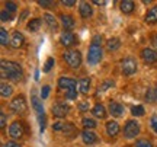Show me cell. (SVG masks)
<instances>
[{
	"mask_svg": "<svg viewBox=\"0 0 157 147\" xmlns=\"http://www.w3.org/2000/svg\"><path fill=\"white\" fill-rule=\"evenodd\" d=\"M144 22L147 25H156L157 23V5L153 6L150 10L146 13V16H144Z\"/></svg>",
	"mask_w": 157,
	"mask_h": 147,
	"instance_id": "ffe728a7",
	"label": "cell"
},
{
	"mask_svg": "<svg viewBox=\"0 0 157 147\" xmlns=\"http://www.w3.org/2000/svg\"><path fill=\"white\" fill-rule=\"evenodd\" d=\"M68 111H70V106L64 102H57L51 106V112L56 118H64L68 115Z\"/></svg>",
	"mask_w": 157,
	"mask_h": 147,
	"instance_id": "9c48e42d",
	"label": "cell"
},
{
	"mask_svg": "<svg viewBox=\"0 0 157 147\" xmlns=\"http://www.w3.org/2000/svg\"><path fill=\"white\" fill-rule=\"evenodd\" d=\"M82 140H83L84 144H89V146H92V144L99 143V137H98V134H96V133H93L92 130H84L83 133H82Z\"/></svg>",
	"mask_w": 157,
	"mask_h": 147,
	"instance_id": "5bb4252c",
	"label": "cell"
},
{
	"mask_svg": "<svg viewBox=\"0 0 157 147\" xmlns=\"http://www.w3.org/2000/svg\"><path fill=\"white\" fill-rule=\"evenodd\" d=\"M23 44H25V37H23V34L19 32V31H15L10 38V45L13 47V48H21V47H23Z\"/></svg>",
	"mask_w": 157,
	"mask_h": 147,
	"instance_id": "e0dca14e",
	"label": "cell"
},
{
	"mask_svg": "<svg viewBox=\"0 0 157 147\" xmlns=\"http://www.w3.org/2000/svg\"><path fill=\"white\" fill-rule=\"evenodd\" d=\"M25 134V125H23L22 121H13L9 127V136L13 138V140H17Z\"/></svg>",
	"mask_w": 157,
	"mask_h": 147,
	"instance_id": "ba28073f",
	"label": "cell"
},
{
	"mask_svg": "<svg viewBox=\"0 0 157 147\" xmlns=\"http://www.w3.org/2000/svg\"><path fill=\"white\" fill-rule=\"evenodd\" d=\"M78 92L82 93V95H87L90 92V86H92V80H90V77H83V79L78 80Z\"/></svg>",
	"mask_w": 157,
	"mask_h": 147,
	"instance_id": "d6986e66",
	"label": "cell"
},
{
	"mask_svg": "<svg viewBox=\"0 0 157 147\" xmlns=\"http://www.w3.org/2000/svg\"><path fill=\"white\" fill-rule=\"evenodd\" d=\"M54 64H56V60L52 58V57H48L47 58V61H45V66H44V73H50L51 72V68L54 67Z\"/></svg>",
	"mask_w": 157,
	"mask_h": 147,
	"instance_id": "1f68e13d",
	"label": "cell"
},
{
	"mask_svg": "<svg viewBox=\"0 0 157 147\" xmlns=\"http://www.w3.org/2000/svg\"><path fill=\"white\" fill-rule=\"evenodd\" d=\"M5 6H6V10L9 13H15L17 10V3H15V2H6Z\"/></svg>",
	"mask_w": 157,
	"mask_h": 147,
	"instance_id": "836d02e7",
	"label": "cell"
},
{
	"mask_svg": "<svg viewBox=\"0 0 157 147\" xmlns=\"http://www.w3.org/2000/svg\"><path fill=\"white\" fill-rule=\"evenodd\" d=\"M31 103H32V108L35 109V112H36V118H38V122H39V131L41 133H44L45 130V111H44V106H42V102L39 99L36 95H32L31 98Z\"/></svg>",
	"mask_w": 157,
	"mask_h": 147,
	"instance_id": "3957f363",
	"label": "cell"
},
{
	"mask_svg": "<svg viewBox=\"0 0 157 147\" xmlns=\"http://www.w3.org/2000/svg\"><path fill=\"white\" fill-rule=\"evenodd\" d=\"M0 42H2V45L6 47L7 44H10V40H9V34H7V31L5 28L0 29Z\"/></svg>",
	"mask_w": 157,
	"mask_h": 147,
	"instance_id": "f1b7e54d",
	"label": "cell"
},
{
	"mask_svg": "<svg viewBox=\"0 0 157 147\" xmlns=\"http://www.w3.org/2000/svg\"><path fill=\"white\" fill-rule=\"evenodd\" d=\"M0 93H2V98H10L12 93H13V87H12V85L3 82V83H2V87H0Z\"/></svg>",
	"mask_w": 157,
	"mask_h": 147,
	"instance_id": "4316f807",
	"label": "cell"
},
{
	"mask_svg": "<svg viewBox=\"0 0 157 147\" xmlns=\"http://www.w3.org/2000/svg\"><path fill=\"white\" fill-rule=\"evenodd\" d=\"M150 125H151L153 131L157 133V114H153L151 117H150Z\"/></svg>",
	"mask_w": 157,
	"mask_h": 147,
	"instance_id": "ab89813d",
	"label": "cell"
},
{
	"mask_svg": "<svg viewBox=\"0 0 157 147\" xmlns=\"http://www.w3.org/2000/svg\"><path fill=\"white\" fill-rule=\"evenodd\" d=\"M77 109L80 112H87L89 111V101H80L77 103Z\"/></svg>",
	"mask_w": 157,
	"mask_h": 147,
	"instance_id": "d590c367",
	"label": "cell"
},
{
	"mask_svg": "<svg viewBox=\"0 0 157 147\" xmlns=\"http://www.w3.org/2000/svg\"><path fill=\"white\" fill-rule=\"evenodd\" d=\"M105 128H106V134L109 137L118 136V134H119V131H121V127H119V124H118L117 121H113V119L108 121L106 125H105Z\"/></svg>",
	"mask_w": 157,
	"mask_h": 147,
	"instance_id": "ac0fdd59",
	"label": "cell"
},
{
	"mask_svg": "<svg viewBox=\"0 0 157 147\" xmlns=\"http://www.w3.org/2000/svg\"><path fill=\"white\" fill-rule=\"evenodd\" d=\"M76 85H77V82L74 79H71V77L63 76V77L58 79V87H60L61 91H64V93L68 91H74V89H76Z\"/></svg>",
	"mask_w": 157,
	"mask_h": 147,
	"instance_id": "4fadbf2b",
	"label": "cell"
},
{
	"mask_svg": "<svg viewBox=\"0 0 157 147\" xmlns=\"http://www.w3.org/2000/svg\"><path fill=\"white\" fill-rule=\"evenodd\" d=\"M42 17H44L45 23L48 25V28H50L51 31H57V29H58V21L54 17V15H51V13H44Z\"/></svg>",
	"mask_w": 157,
	"mask_h": 147,
	"instance_id": "7402d4cb",
	"label": "cell"
},
{
	"mask_svg": "<svg viewBox=\"0 0 157 147\" xmlns=\"http://www.w3.org/2000/svg\"><path fill=\"white\" fill-rule=\"evenodd\" d=\"M108 109H109V114L112 117H115V118H121V117H124V114H125V106H124L121 102H117V101L109 102Z\"/></svg>",
	"mask_w": 157,
	"mask_h": 147,
	"instance_id": "7c38bea8",
	"label": "cell"
},
{
	"mask_svg": "<svg viewBox=\"0 0 157 147\" xmlns=\"http://www.w3.org/2000/svg\"><path fill=\"white\" fill-rule=\"evenodd\" d=\"M102 58H103V50H102V47L92 45L90 44L89 51H87V64L96 66L98 63L102 61Z\"/></svg>",
	"mask_w": 157,
	"mask_h": 147,
	"instance_id": "8992f818",
	"label": "cell"
},
{
	"mask_svg": "<svg viewBox=\"0 0 157 147\" xmlns=\"http://www.w3.org/2000/svg\"><path fill=\"white\" fill-rule=\"evenodd\" d=\"M61 5L63 6H67V7H73V6L76 5V2H74V0H63Z\"/></svg>",
	"mask_w": 157,
	"mask_h": 147,
	"instance_id": "f6af8a7d",
	"label": "cell"
},
{
	"mask_svg": "<svg viewBox=\"0 0 157 147\" xmlns=\"http://www.w3.org/2000/svg\"><path fill=\"white\" fill-rule=\"evenodd\" d=\"M96 125H98V122H96L93 118H83V127L86 128V130H92V128H95Z\"/></svg>",
	"mask_w": 157,
	"mask_h": 147,
	"instance_id": "f546056e",
	"label": "cell"
},
{
	"mask_svg": "<svg viewBox=\"0 0 157 147\" xmlns=\"http://www.w3.org/2000/svg\"><path fill=\"white\" fill-rule=\"evenodd\" d=\"M38 5L41 7H52V6H56V2H47V0H39Z\"/></svg>",
	"mask_w": 157,
	"mask_h": 147,
	"instance_id": "60d3db41",
	"label": "cell"
},
{
	"mask_svg": "<svg viewBox=\"0 0 157 147\" xmlns=\"http://www.w3.org/2000/svg\"><path fill=\"white\" fill-rule=\"evenodd\" d=\"M9 108H10V111L13 114H25L26 109H28V102H26L23 95H17L10 101Z\"/></svg>",
	"mask_w": 157,
	"mask_h": 147,
	"instance_id": "5b68a950",
	"label": "cell"
},
{
	"mask_svg": "<svg viewBox=\"0 0 157 147\" xmlns=\"http://www.w3.org/2000/svg\"><path fill=\"white\" fill-rule=\"evenodd\" d=\"M115 86V82L113 80H105L101 86H99V91H108V89H111Z\"/></svg>",
	"mask_w": 157,
	"mask_h": 147,
	"instance_id": "e575fe53",
	"label": "cell"
},
{
	"mask_svg": "<svg viewBox=\"0 0 157 147\" xmlns=\"http://www.w3.org/2000/svg\"><path fill=\"white\" fill-rule=\"evenodd\" d=\"M63 60L66 61V64L70 68H78L82 66L83 57H82V52L78 50H67L63 52Z\"/></svg>",
	"mask_w": 157,
	"mask_h": 147,
	"instance_id": "7a4b0ae2",
	"label": "cell"
},
{
	"mask_svg": "<svg viewBox=\"0 0 157 147\" xmlns=\"http://www.w3.org/2000/svg\"><path fill=\"white\" fill-rule=\"evenodd\" d=\"M150 42H151V45L157 50V32H156V34H153L151 37H150Z\"/></svg>",
	"mask_w": 157,
	"mask_h": 147,
	"instance_id": "bcb514c9",
	"label": "cell"
},
{
	"mask_svg": "<svg viewBox=\"0 0 157 147\" xmlns=\"http://www.w3.org/2000/svg\"><path fill=\"white\" fill-rule=\"evenodd\" d=\"M141 58L146 64L154 66V64H157V51L153 50V48H143L141 50Z\"/></svg>",
	"mask_w": 157,
	"mask_h": 147,
	"instance_id": "30bf717a",
	"label": "cell"
},
{
	"mask_svg": "<svg viewBox=\"0 0 157 147\" xmlns=\"http://www.w3.org/2000/svg\"><path fill=\"white\" fill-rule=\"evenodd\" d=\"M92 114H93V117H96V118L103 119L106 117V108L103 106L102 103H96V105H93V108H92Z\"/></svg>",
	"mask_w": 157,
	"mask_h": 147,
	"instance_id": "603a6c76",
	"label": "cell"
},
{
	"mask_svg": "<svg viewBox=\"0 0 157 147\" xmlns=\"http://www.w3.org/2000/svg\"><path fill=\"white\" fill-rule=\"evenodd\" d=\"M134 147H153V144H151L150 140H147V138H141V140H137V141H135Z\"/></svg>",
	"mask_w": 157,
	"mask_h": 147,
	"instance_id": "d6a6232c",
	"label": "cell"
},
{
	"mask_svg": "<svg viewBox=\"0 0 157 147\" xmlns=\"http://www.w3.org/2000/svg\"><path fill=\"white\" fill-rule=\"evenodd\" d=\"M0 17H2V21H3V22H6V21H10V19H12V13H9L7 10H2Z\"/></svg>",
	"mask_w": 157,
	"mask_h": 147,
	"instance_id": "b9f144b4",
	"label": "cell"
},
{
	"mask_svg": "<svg viewBox=\"0 0 157 147\" xmlns=\"http://www.w3.org/2000/svg\"><path fill=\"white\" fill-rule=\"evenodd\" d=\"M144 98H146V101L148 102V103H153V102L157 101V86H151V87H148L146 92V95H144Z\"/></svg>",
	"mask_w": 157,
	"mask_h": 147,
	"instance_id": "484cf974",
	"label": "cell"
},
{
	"mask_svg": "<svg viewBox=\"0 0 157 147\" xmlns=\"http://www.w3.org/2000/svg\"><path fill=\"white\" fill-rule=\"evenodd\" d=\"M102 41H103V37L102 35H93L92 37V45H98V47H102Z\"/></svg>",
	"mask_w": 157,
	"mask_h": 147,
	"instance_id": "8d00e7d4",
	"label": "cell"
},
{
	"mask_svg": "<svg viewBox=\"0 0 157 147\" xmlns=\"http://www.w3.org/2000/svg\"><path fill=\"white\" fill-rule=\"evenodd\" d=\"M3 147H22L19 143H16V141H7V143H5L3 144Z\"/></svg>",
	"mask_w": 157,
	"mask_h": 147,
	"instance_id": "7dc6e473",
	"label": "cell"
},
{
	"mask_svg": "<svg viewBox=\"0 0 157 147\" xmlns=\"http://www.w3.org/2000/svg\"><path fill=\"white\" fill-rule=\"evenodd\" d=\"M63 134L66 136H70V134H74L76 133V127H74L73 122H64V127H63Z\"/></svg>",
	"mask_w": 157,
	"mask_h": 147,
	"instance_id": "83f0119b",
	"label": "cell"
},
{
	"mask_svg": "<svg viewBox=\"0 0 157 147\" xmlns=\"http://www.w3.org/2000/svg\"><path fill=\"white\" fill-rule=\"evenodd\" d=\"M60 23H61V26L66 31H70V29L74 28V25H76V21H74V17L71 15H66V13H63L60 15Z\"/></svg>",
	"mask_w": 157,
	"mask_h": 147,
	"instance_id": "2e32d148",
	"label": "cell"
},
{
	"mask_svg": "<svg viewBox=\"0 0 157 147\" xmlns=\"http://www.w3.org/2000/svg\"><path fill=\"white\" fill-rule=\"evenodd\" d=\"M64 98H66V99H68V101H74V99L77 98V89L66 92V93H64Z\"/></svg>",
	"mask_w": 157,
	"mask_h": 147,
	"instance_id": "f35d334b",
	"label": "cell"
},
{
	"mask_svg": "<svg viewBox=\"0 0 157 147\" xmlns=\"http://www.w3.org/2000/svg\"><path fill=\"white\" fill-rule=\"evenodd\" d=\"M121 47V40L118 37H112L106 41V50L108 51H117Z\"/></svg>",
	"mask_w": 157,
	"mask_h": 147,
	"instance_id": "d4e9b609",
	"label": "cell"
},
{
	"mask_svg": "<svg viewBox=\"0 0 157 147\" xmlns=\"http://www.w3.org/2000/svg\"><path fill=\"white\" fill-rule=\"evenodd\" d=\"M60 42H61V45L68 48V47L76 45L78 41H77V37H76L71 31H63L61 35H60Z\"/></svg>",
	"mask_w": 157,
	"mask_h": 147,
	"instance_id": "8fae6325",
	"label": "cell"
},
{
	"mask_svg": "<svg viewBox=\"0 0 157 147\" xmlns=\"http://www.w3.org/2000/svg\"><path fill=\"white\" fill-rule=\"evenodd\" d=\"M131 114L132 117H143L144 115V106L143 105H135L131 108Z\"/></svg>",
	"mask_w": 157,
	"mask_h": 147,
	"instance_id": "4dcf8cb0",
	"label": "cell"
},
{
	"mask_svg": "<svg viewBox=\"0 0 157 147\" xmlns=\"http://www.w3.org/2000/svg\"><path fill=\"white\" fill-rule=\"evenodd\" d=\"M0 72L3 79H9L12 82H19L23 77V70L21 64L16 61H9V60H2L0 64Z\"/></svg>",
	"mask_w": 157,
	"mask_h": 147,
	"instance_id": "6da1fadb",
	"label": "cell"
},
{
	"mask_svg": "<svg viewBox=\"0 0 157 147\" xmlns=\"http://www.w3.org/2000/svg\"><path fill=\"white\" fill-rule=\"evenodd\" d=\"M140 124L135 119H128L127 124L124 125V137L125 138H135L140 134Z\"/></svg>",
	"mask_w": 157,
	"mask_h": 147,
	"instance_id": "52a82bcc",
	"label": "cell"
},
{
	"mask_svg": "<svg viewBox=\"0 0 157 147\" xmlns=\"http://www.w3.org/2000/svg\"><path fill=\"white\" fill-rule=\"evenodd\" d=\"M119 9H121V12L125 13V15H131V13L135 10V3L131 2V0H124V2L119 3Z\"/></svg>",
	"mask_w": 157,
	"mask_h": 147,
	"instance_id": "44dd1931",
	"label": "cell"
},
{
	"mask_svg": "<svg viewBox=\"0 0 157 147\" xmlns=\"http://www.w3.org/2000/svg\"><path fill=\"white\" fill-rule=\"evenodd\" d=\"M78 13H80L82 19H89V17L93 16V7L90 6V3L83 2V3H80V6H78Z\"/></svg>",
	"mask_w": 157,
	"mask_h": 147,
	"instance_id": "9a60e30c",
	"label": "cell"
},
{
	"mask_svg": "<svg viewBox=\"0 0 157 147\" xmlns=\"http://www.w3.org/2000/svg\"><path fill=\"white\" fill-rule=\"evenodd\" d=\"M137 70H138V63L134 57H124L121 60V72L124 76L129 77L137 73Z\"/></svg>",
	"mask_w": 157,
	"mask_h": 147,
	"instance_id": "277c9868",
	"label": "cell"
},
{
	"mask_svg": "<svg viewBox=\"0 0 157 147\" xmlns=\"http://www.w3.org/2000/svg\"><path fill=\"white\" fill-rule=\"evenodd\" d=\"M50 92H51V87L48 85L42 86V89H41V99H47L50 96Z\"/></svg>",
	"mask_w": 157,
	"mask_h": 147,
	"instance_id": "74e56055",
	"label": "cell"
},
{
	"mask_svg": "<svg viewBox=\"0 0 157 147\" xmlns=\"http://www.w3.org/2000/svg\"><path fill=\"white\" fill-rule=\"evenodd\" d=\"M41 25H42V19L41 17H34V19H31L26 25V28H28L29 32H36L41 29Z\"/></svg>",
	"mask_w": 157,
	"mask_h": 147,
	"instance_id": "cb8c5ba5",
	"label": "cell"
},
{
	"mask_svg": "<svg viewBox=\"0 0 157 147\" xmlns=\"http://www.w3.org/2000/svg\"><path fill=\"white\" fill-rule=\"evenodd\" d=\"M38 79H39V72L36 70V72H35V80H38Z\"/></svg>",
	"mask_w": 157,
	"mask_h": 147,
	"instance_id": "c3c4849f",
	"label": "cell"
},
{
	"mask_svg": "<svg viewBox=\"0 0 157 147\" xmlns=\"http://www.w3.org/2000/svg\"><path fill=\"white\" fill-rule=\"evenodd\" d=\"M63 127H64V122L63 121H57L52 124V130L54 131H63Z\"/></svg>",
	"mask_w": 157,
	"mask_h": 147,
	"instance_id": "7bdbcfd3",
	"label": "cell"
},
{
	"mask_svg": "<svg viewBox=\"0 0 157 147\" xmlns=\"http://www.w3.org/2000/svg\"><path fill=\"white\" fill-rule=\"evenodd\" d=\"M0 127L5 130L6 127V114L5 112H0Z\"/></svg>",
	"mask_w": 157,
	"mask_h": 147,
	"instance_id": "ee69618b",
	"label": "cell"
}]
</instances>
